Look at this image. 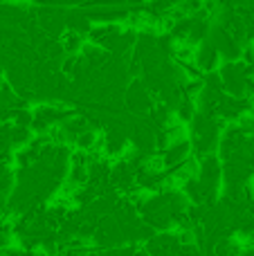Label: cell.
Returning <instances> with one entry per match:
<instances>
[{"instance_id": "1", "label": "cell", "mask_w": 254, "mask_h": 256, "mask_svg": "<svg viewBox=\"0 0 254 256\" xmlns=\"http://www.w3.org/2000/svg\"><path fill=\"white\" fill-rule=\"evenodd\" d=\"M194 61H196V66L200 68V72L207 74V72H216V66H218V61H220V54L210 40H205V43L198 45L196 54H194Z\"/></svg>"}]
</instances>
